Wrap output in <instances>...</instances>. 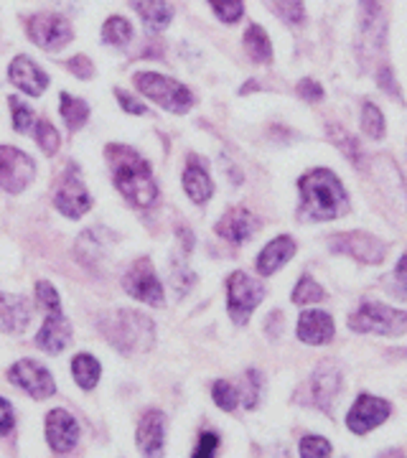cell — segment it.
Returning a JSON list of instances; mask_svg holds the SVG:
<instances>
[{"label": "cell", "instance_id": "39", "mask_svg": "<svg viewBox=\"0 0 407 458\" xmlns=\"http://www.w3.org/2000/svg\"><path fill=\"white\" fill-rule=\"evenodd\" d=\"M212 397L214 403L219 405L222 410H227V412H232V410L237 408V400H240V393L229 385V382H225V379H219V382H214L212 387Z\"/></svg>", "mask_w": 407, "mask_h": 458}, {"label": "cell", "instance_id": "8", "mask_svg": "<svg viewBox=\"0 0 407 458\" xmlns=\"http://www.w3.org/2000/svg\"><path fill=\"white\" fill-rule=\"evenodd\" d=\"M26 33L36 47H41L44 51H59L64 49L66 44L72 41V23L66 18L56 16V13H36L29 18L26 23Z\"/></svg>", "mask_w": 407, "mask_h": 458}, {"label": "cell", "instance_id": "36", "mask_svg": "<svg viewBox=\"0 0 407 458\" xmlns=\"http://www.w3.org/2000/svg\"><path fill=\"white\" fill-rule=\"evenodd\" d=\"M36 303L47 313H62V298L56 293V288L47 280L36 283Z\"/></svg>", "mask_w": 407, "mask_h": 458}, {"label": "cell", "instance_id": "7", "mask_svg": "<svg viewBox=\"0 0 407 458\" xmlns=\"http://www.w3.org/2000/svg\"><path fill=\"white\" fill-rule=\"evenodd\" d=\"M36 176L31 156L13 146H0V189L8 194H21Z\"/></svg>", "mask_w": 407, "mask_h": 458}, {"label": "cell", "instance_id": "18", "mask_svg": "<svg viewBox=\"0 0 407 458\" xmlns=\"http://www.w3.org/2000/svg\"><path fill=\"white\" fill-rule=\"evenodd\" d=\"M31 303L23 295L0 293V331L3 334H21L31 324Z\"/></svg>", "mask_w": 407, "mask_h": 458}, {"label": "cell", "instance_id": "1", "mask_svg": "<svg viewBox=\"0 0 407 458\" xmlns=\"http://www.w3.org/2000/svg\"><path fill=\"white\" fill-rule=\"evenodd\" d=\"M105 158L113 171L114 189L128 199L132 207H140V209L153 207V201L158 199V186L153 181L146 158L135 148L123 146V143H110L105 148Z\"/></svg>", "mask_w": 407, "mask_h": 458}, {"label": "cell", "instance_id": "17", "mask_svg": "<svg viewBox=\"0 0 407 458\" xmlns=\"http://www.w3.org/2000/svg\"><path fill=\"white\" fill-rule=\"evenodd\" d=\"M258 232V219L255 214L247 212L244 207H232L216 225V234L225 237L232 245H242Z\"/></svg>", "mask_w": 407, "mask_h": 458}, {"label": "cell", "instance_id": "33", "mask_svg": "<svg viewBox=\"0 0 407 458\" xmlns=\"http://www.w3.org/2000/svg\"><path fill=\"white\" fill-rule=\"evenodd\" d=\"M324 288L316 283V280L310 278V276H303V278L298 280V285H295L293 291V303L298 306H309V303H318V301H324Z\"/></svg>", "mask_w": 407, "mask_h": 458}, {"label": "cell", "instance_id": "34", "mask_svg": "<svg viewBox=\"0 0 407 458\" xmlns=\"http://www.w3.org/2000/svg\"><path fill=\"white\" fill-rule=\"evenodd\" d=\"M8 102H11V113H13V131L21 132V135L31 132L36 128V123H38V117L33 114L31 107L18 98H11Z\"/></svg>", "mask_w": 407, "mask_h": 458}, {"label": "cell", "instance_id": "40", "mask_svg": "<svg viewBox=\"0 0 407 458\" xmlns=\"http://www.w3.org/2000/svg\"><path fill=\"white\" fill-rule=\"evenodd\" d=\"M301 458H331V443L321 436H306L301 441Z\"/></svg>", "mask_w": 407, "mask_h": 458}, {"label": "cell", "instance_id": "46", "mask_svg": "<svg viewBox=\"0 0 407 458\" xmlns=\"http://www.w3.org/2000/svg\"><path fill=\"white\" fill-rule=\"evenodd\" d=\"M397 278L405 280V283H407V255L403 258V260L397 262Z\"/></svg>", "mask_w": 407, "mask_h": 458}, {"label": "cell", "instance_id": "38", "mask_svg": "<svg viewBox=\"0 0 407 458\" xmlns=\"http://www.w3.org/2000/svg\"><path fill=\"white\" fill-rule=\"evenodd\" d=\"M209 3H212L216 18L225 23H237L244 13L242 0H209Z\"/></svg>", "mask_w": 407, "mask_h": 458}, {"label": "cell", "instance_id": "20", "mask_svg": "<svg viewBox=\"0 0 407 458\" xmlns=\"http://www.w3.org/2000/svg\"><path fill=\"white\" fill-rule=\"evenodd\" d=\"M310 393H313V400H316L318 408L324 410V412H331L336 397L342 393V372L324 364L310 379Z\"/></svg>", "mask_w": 407, "mask_h": 458}, {"label": "cell", "instance_id": "26", "mask_svg": "<svg viewBox=\"0 0 407 458\" xmlns=\"http://www.w3.org/2000/svg\"><path fill=\"white\" fill-rule=\"evenodd\" d=\"M72 375H74V382L80 385L81 390H95L99 375H102V367L92 354H77L74 361H72Z\"/></svg>", "mask_w": 407, "mask_h": 458}, {"label": "cell", "instance_id": "45", "mask_svg": "<svg viewBox=\"0 0 407 458\" xmlns=\"http://www.w3.org/2000/svg\"><path fill=\"white\" fill-rule=\"evenodd\" d=\"M298 95L303 99H309V102H316V99L324 98V89H321V84L313 82V80H303V82L298 84Z\"/></svg>", "mask_w": 407, "mask_h": 458}, {"label": "cell", "instance_id": "9", "mask_svg": "<svg viewBox=\"0 0 407 458\" xmlns=\"http://www.w3.org/2000/svg\"><path fill=\"white\" fill-rule=\"evenodd\" d=\"M123 288L135 301L148 303V306H163V301H165L161 280H158L156 270H153V262L148 260V258H140V260L132 262L131 270L123 278Z\"/></svg>", "mask_w": 407, "mask_h": 458}, {"label": "cell", "instance_id": "14", "mask_svg": "<svg viewBox=\"0 0 407 458\" xmlns=\"http://www.w3.org/2000/svg\"><path fill=\"white\" fill-rule=\"evenodd\" d=\"M8 80L31 98H41L49 87V74L36 64L31 56H16L8 66Z\"/></svg>", "mask_w": 407, "mask_h": 458}, {"label": "cell", "instance_id": "5", "mask_svg": "<svg viewBox=\"0 0 407 458\" xmlns=\"http://www.w3.org/2000/svg\"><path fill=\"white\" fill-rule=\"evenodd\" d=\"M349 327L357 334L400 336L407 331V313L385 303H361L357 311L349 316Z\"/></svg>", "mask_w": 407, "mask_h": 458}, {"label": "cell", "instance_id": "3", "mask_svg": "<svg viewBox=\"0 0 407 458\" xmlns=\"http://www.w3.org/2000/svg\"><path fill=\"white\" fill-rule=\"evenodd\" d=\"M298 186L303 199V212L310 219H336L349 209V197L343 191L342 181L328 168L309 171Z\"/></svg>", "mask_w": 407, "mask_h": 458}, {"label": "cell", "instance_id": "41", "mask_svg": "<svg viewBox=\"0 0 407 458\" xmlns=\"http://www.w3.org/2000/svg\"><path fill=\"white\" fill-rule=\"evenodd\" d=\"M216 448H219V436L212 433V430H207V433L199 436V443H196L194 456L191 458H216Z\"/></svg>", "mask_w": 407, "mask_h": 458}, {"label": "cell", "instance_id": "16", "mask_svg": "<svg viewBox=\"0 0 407 458\" xmlns=\"http://www.w3.org/2000/svg\"><path fill=\"white\" fill-rule=\"evenodd\" d=\"M138 445L146 458H163L165 448V415L161 410H148L138 423Z\"/></svg>", "mask_w": 407, "mask_h": 458}, {"label": "cell", "instance_id": "31", "mask_svg": "<svg viewBox=\"0 0 407 458\" xmlns=\"http://www.w3.org/2000/svg\"><path fill=\"white\" fill-rule=\"evenodd\" d=\"M33 131H36V143H38L44 156H54V153L59 150V146H62V135H59V131L51 125L49 120H38Z\"/></svg>", "mask_w": 407, "mask_h": 458}, {"label": "cell", "instance_id": "10", "mask_svg": "<svg viewBox=\"0 0 407 458\" xmlns=\"http://www.w3.org/2000/svg\"><path fill=\"white\" fill-rule=\"evenodd\" d=\"M54 204L69 219H81L84 214L92 209V197H89L80 171L74 165L66 168V174L59 179V186L54 191Z\"/></svg>", "mask_w": 407, "mask_h": 458}, {"label": "cell", "instance_id": "27", "mask_svg": "<svg viewBox=\"0 0 407 458\" xmlns=\"http://www.w3.org/2000/svg\"><path fill=\"white\" fill-rule=\"evenodd\" d=\"M59 113H62V120L69 131H80L89 117V105L84 99L72 98L69 92H62L59 95Z\"/></svg>", "mask_w": 407, "mask_h": 458}, {"label": "cell", "instance_id": "23", "mask_svg": "<svg viewBox=\"0 0 407 458\" xmlns=\"http://www.w3.org/2000/svg\"><path fill=\"white\" fill-rule=\"evenodd\" d=\"M295 255V242L291 237H276L273 242H267L265 250L258 255V273L260 276H273L276 270H280L285 262Z\"/></svg>", "mask_w": 407, "mask_h": 458}, {"label": "cell", "instance_id": "13", "mask_svg": "<svg viewBox=\"0 0 407 458\" xmlns=\"http://www.w3.org/2000/svg\"><path fill=\"white\" fill-rule=\"evenodd\" d=\"M331 242H334V245H331L334 252H343V255L354 258L357 262H364V265H377V262L385 260V255H387V247L382 245L377 237L367 234V232L339 234V237H334Z\"/></svg>", "mask_w": 407, "mask_h": 458}, {"label": "cell", "instance_id": "42", "mask_svg": "<svg viewBox=\"0 0 407 458\" xmlns=\"http://www.w3.org/2000/svg\"><path fill=\"white\" fill-rule=\"evenodd\" d=\"M66 66H69V72L74 74V77H80V80H92L95 77V64L87 59V56H72L69 62H66Z\"/></svg>", "mask_w": 407, "mask_h": 458}, {"label": "cell", "instance_id": "6", "mask_svg": "<svg viewBox=\"0 0 407 458\" xmlns=\"http://www.w3.org/2000/svg\"><path fill=\"white\" fill-rule=\"evenodd\" d=\"M262 298H265V285L255 278H250L242 270L232 273L227 278L229 316L237 327H244L250 321V316L260 306Z\"/></svg>", "mask_w": 407, "mask_h": 458}, {"label": "cell", "instance_id": "25", "mask_svg": "<svg viewBox=\"0 0 407 458\" xmlns=\"http://www.w3.org/2000/svg\"><path fill=\"white\" fill-rule=\"evenodd\" d=\"M244 49L250 54V59L258 64H267L273 59V44L262 26H250L244 31Z\"/></svg>", "mask_w": 407, "mask_h": 458}, {"label": "cell", "instance_id": "4", "mask_svg": "<svg viewBox=\"0 0 407 458\" xmlns=\"http://www.w3.org/2000/svg\"><path fill=\"white\" fill-rule=\"evenodd\" d=\"M132 82L143 98L153 99L158 107L168 110V113L183 114L194 107V95L189 92V87H183L171 77H163L156 72H138Z\"/></svg>", "mask_w": 407, "mask_h": 458}, {"label": "cell", "instance_id": "15", "mask_svg": "<svg viewBox=\"0 0 407 458\" xmlns=\"http://www.w3.org/2000/svg\"><path fill=\"white\" fill-rule=\"evenodd\" d=\"M47 441L56 454H69L80 441V423L72 418V412L56 408L47 415Z\"/></svg>", "mask_w": 407, "mask_h": 458}, {"label": "cell", "instance_id": "19", "mask_svg": "<svg viewBox=\"0 0 407 458\" xmlns=\"http://www.w3.org/2000/svg\"><path fill=\"white\" fill-rule=\"evenodd\" d=\"M72 342V327L62 313H47L44 327L36 334L38 349H44L47 354H62Z\"/></svg>", "mask_w": 407, "mask_h": 458}, {"label": "cell", "instance_id": "11", "mask_svg": "<svg viewBox=\"0 0 407 458\" xmlns=\"http://www.w3.org/2000/svg\"><path fill=\"white\" fill-rule=\"evenodd\" d=\"M8 379H11L16 387L26 390L33 400H47V397H51V394L56 393V382H54V377H51L49 369L41 367V364H36L33 360L16 361V364L8 369Z\"/></svg>", "mask_w": 407, "mask_h": 458}, {"label": "cell", "instance_id": "37", "mask_svg": "<svg viewBox=\"0 0 407 458\" xmlns=\"http://www.w3.org/2000/svg\"><path fill=\"white\" fill-rule=\"evenodd\" d=\"M328 135L336 140V146L342 148L343 153H346L354 164H361V150H359L357 140H354L349 132L343 131V128H339V125H328Z\"/></svg>", "mask_w": 407, "mask_h": 458}, {"label": "cell", "instance_id": "47", "mask_svg": "<svg viewBox=\"0 0 407 458\" xmlns=\"http://www.w3.org/2000/svg\"><path fill=\"white\" fill-rule=\"evenodd\" d=\"M379 458H405V454H403V451H397V448H392V451H385Z\"/></svg>", "mask_w": 407, "mask_h": 458}, {"label": "cell", "instance_id": "2", "mask_svg": "<svg viewBox=\"0 0 407 458\" xmlns=\"http://www.w3.org/2000/svg\"><path fill=\"white\" fill-rule=\"evenodd\" d=\"M99 331L123 354H138L148 352L156 342V328L153 321L132 309H114L99 318Z\"/></svg>", "mask_w": 407, "mask_h": 458}, {"label": "cell", "instance_id": "30", "mask_svg": "<svg viewBox=\"0 0 407 458\" xmlns=\"http://www.w3.org/2000/svg\"><path fill=\"white\" fill-rule=\"evenodd\" d=\"M361 131L367 132L369 138L375 140H382L385 138V114L377 110V105L372 102H364L361 105Z\"/></svg>", "mask_w": 407, "mask_h": 458}, {"label": "cell", "instance_id": "44", "mask_svg": "<svg viewBox=\"0 0 407 458\" xmlns=\"http://www.w3.org/2000/svg\"><path fill=\"white\" fill-rule=\"evenodd\" d=\"M114 98L120 102V107L125 110V113L131 114H146V105L143 102H138L135 98H131L128 92H123V89H114Z\"/></svg>", "mask_w": 407, "mask_h": 458}, {"label": "cell", "instance_id": "35", "mask_svg": "<svg viewBox=\"0 0 407 458\" xmlns=\"http://www.w3.org/2000/svg\"><path fill=\"white\" fill-rule=\"evenodd\" d=\"M260 393H262V375L258 369H250L247 375H244L242 382V403L247 410H255L258 408V403H260Z\"/></svg>", "mask_w": 407, "mask_h": 458}, {"label": "cell", "instance_id": "12", "mask_svg": "<svg viewBox=\"0 0 407 458\" xmlns=\"http://www.w3.org/2000/svg\"><path fill=\"white\" fill-rule=\"evenodd\" d=\"M390 403L382 400V397H375V394H359L354 408L349 410V415H346V426H349L352 433L364 436V433H369L372 428L382 426V423L390 418Z\"/></svg>", "mask_w": 407, "mask_h": 458}, {"label": "cell", "instance_id": "29", "mask_svg": "<svg viewBox=\"0 0 407 458\" xmlns=\"http://www.w3.org/2000/svg\"><path fill=\"white\" fill-rule=\"evenodd\" d=\"M102 38H105V44H110V47H125V44H131V21L123 16H110L105 21V26H102Z\"/></svg>", "mask_w": 407, "mask_h": 458}, {"label": "cell", "instance_id": "24", "mask_svg": "<svg viewBox=\"0 0 407 458\" xmlns=\"http://www.w3.org/2000/svg\"><path fill=\"white\" fill-rule=\"evenodd\" d=\"M131 5L146 21L150 31H163L174 18V8L165 0H131Z\"/></svg>", "mask_w": 407, "mask_h": 458}, {"label": "cell", "instance_id": "21", "mask_svg": "<svg viewBox=\"0 0 407 458\" xmlns=\"http://www.w3.org/2000/svg\"><path fill=\"white\" fill-rule=\"evenodd\" d=\"M183 191L186 197L191 199L194 204H207L214 194V183L207 174V168L201 165V161L191 156L189 158V165L183 171Z\"/></svg>", "mask_w": 407, "mask_h": 458}, {"label": "cell", "instance_id": "22", "mask_svg": "<svg viewBox=\"0 0 407 458\" xmlns=\"http://www.w3.org/2000/svg\"><path fill=\"white\" fill-rule=\"evenodd\" d=\"M298 339L306 344H328L334 339V321L324 311H306L298 321Z\"/></svg>", "mask_w": 407, "mask_h": 458}, {"label": "cell", "instance_id": "28", "mask_svg": "<svg viewBox=\"0 0 407 458\" xmlns=\"http://www.w3.org/2000/svg\"><path fill=\"white\" fill-rule=\"evenodd\" d=\"M98 237H99V229H89V232H84L80 240H77V250H74V255H77V260L84 262L87 267L98 265L99 258L105 255V242L98 240Z\"/></svg>", "mask_w": 407, "mask_h": 458}, {"label": "cell", "instance_id": "43", "mask_svg": "<svg viewBox=\"0 0 407 458\" xmlns=\"http://www.w3.org/2000/svg\"><path fill=\"white\" fill-rule=\"evenodd\" d=\"M13 426H16V412H13L8 400L0 397V436H8Z\"/></svg>", "mask_w": 407, "mask_h": 458}, {"label": "cell", "instance_id": "32", "mask_svg": "<svg viewBox=\"0 0 407 458\" xmlns=\"http://www.w3.org/2000/svg\"><path fill=\"white\" fill-rule=\"evenodd\" d=\"M267 8L283 18L285 23H303L306 11H303V0H265Z\"/></svg>", "mask_w": 407, "mask_h": 458}]
</instances>
